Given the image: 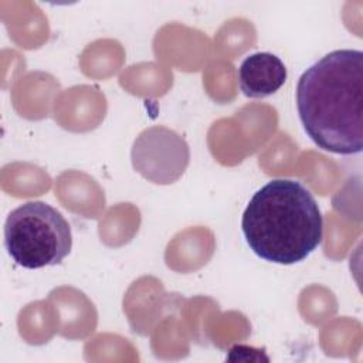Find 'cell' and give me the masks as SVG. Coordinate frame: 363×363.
Listing matches in <instances>:
<instances>
[{"instance_id": "7a4b0ae2", "label": "cell", "mask_w": 363, "mask_h": 363, "mask_svg": "<svg viewBox=\"0 0 363 363\" xmlns=\"http://www.w3.org/2000/svg\"><path fill=\"white\" fill-rule=\"evenodd\" d=\"M241 228L257 257L281 265L306 259L323 238L315 197L291 179H274L257 190L242 213Z\"/></svg>"}, {"instance_id": "277c9868", "label": "cell", "mask_w": 363, "mask_h": 363, "mask_svg": "<svg viewBox=\"0 0 363 363\" xmlns=\"http://www.w3.org/2000/svg\"><path fill=\"white\" fill-rule=\"evenodd\" d=\"M133 169L156 184H170L186 170L190 162L187 142L166 126H150L135 139L132 152Z\"/></svg>"}, {"instance_id": "5b68a950", "label": "cell", "mask_w": 363, "mask_h": 363, "mask_svg": "<svg viewBox=\"0 0 363 363\" xmlns=\"http://www.w3.org/2000/svg\"><path fill=\"white\" fill-rule=\"evenodd\" d=\"M286 67L271 52L248 55L238 68V84L248 98H267L275 94L286 81Z\"/></svg>"}, {"instance_id": "6da1fadb", "label": "cell", "mask_w": 363, "mask_h": 363, "mask_svg": "<svg viewBox=\"0 0 363 363\" xmlns=\"http://www.w3.org/2000/svg\"><path fill=\"white\" fill-rule=\"evenodd\" d=\"M296 108L311 140L336 155L363 149V52L335 50L312 64L296 85Z\"/></svg>"}, {"instance_id": "3957f363", "label": "cell", "mask_w": 363, "mask_h": 363, "mask_svg": "<svg viewBox=\"0 0 363 363\" xmlns=\"http://www.w3.org/2000/svg\"><path fill=\"white\" fill-rule=\"evenodd\" d=\"M4 247L10 258L23 268L58 265L71 252V227L52 206L27 201L9 213L4 223Z\"/></svg>"}]
</instances>
